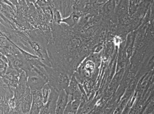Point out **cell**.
<instances>
[{
  "label": "cell",
  "instance_id": "obj_1",
  "mask_svg": "<svg viewBox=\"0 0 154 114\" xmlns=\"http://www.w3.org/2000/svg\"><path fill=\"white\" fill-rule=\"evenodd\" d=\"M59 92L56 105V114H63L68 103V95L64 90Z\"/></svg>",
  "mask_w": 154,
  "mask_h": 114
},
{
  "label": "cell",
  "instance_id": "obj_2",
  "mask_svg": "<svg viewBox=\"0 0 154 114\" xmlns=\"http://www.w3.org/2000/svg\"><path fill=\"white\" fill-rule=\"evenodd\" d=\"M42 97L43 103L46 104L49 99V96L51 93V86L49 85H45L42 87Z\"/></svg>",
  "mask_w": 154,
  "mask_h": 114
}]
</instances>
